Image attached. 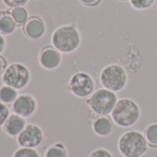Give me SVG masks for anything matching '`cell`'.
Listing matches in <instances>:
<instances>
[{"label":"cell","instance_id":"obj_23","mask_svg":"<svg viewBox=\"0 0 157 157\" xmlns=\"http://www.w3.org/2000/svg\"><path fill=\"white\" fill-rule=\"evenodd\" d=\"M101 0H80V2L85 6H96L100 3Z\"/></svg>","mask_w":157,"mask_h":157},{"label":"cell","instance_id":"obj_7","mask_svg":"<svg viewBox=\"0 0 157 157\" xmlns=\"http://www.w3.org/2000/svg\"><path fill=\"white\" fill-rule=\"evenodd\" d=\"M68 88L74 96L84 98L90 97L93 93L94 82L90 75L79 72L70 77Z\"/></svg>","mask_w":157,"mask_h":157},{"label":"cell","instance_id":"obj_10","mask_svg":"<svg viewBox=\"0 0 157 157\" xmlns=\"http://www.w3.org/2000/svg\"><path fill=\"white\" fill-rule=\"evenodd\" d=\"M37 104L30 95H19L12 103V110L15 114L23 118H29L35 112Z\"/></svg>","mask_w":157,"mask_h":157},{"label":"cell","instance_id":"obj_26","mask_svg":"<svg viewBox=\"0 0 157 157\" xmlns=\"http://www.w3.org/2000/svg\"><path fill=\"white\" fill-rule=\"evenodd\" d=\"M5 47H6V40L3 34L0 33V53L5 50Z\"/></svg>","mask_w":157,"mask_h":157},{"label":"cell","instance_id":"obj_21","mask_svg":"<svg viewBox=\"0 0 157 157\" xmlns=\"http://www.w3.org/2000/svg\"><path fill=\"white\" fill-rule=\"evenodd\" d=\"M9 109L6 104L0 102V126L4 125L7 118L9 117Z\"/></svg>","mask_w":157,"mask_h":157},{"label":"cell","instance_id":"obj_12","mask_svg":"<svg viewBox=\"0 0 157 157\" xmlns=\"http://www.w3.org/2000/svg\"><path fill=\"white\" fill-rule=\"evenodd\" d=\"M26 125V121L23 117L17 114H12L7 118L3 125V128L7 135L16 137L23 131Z\"/></svg>","mask_w":157,"mask_h":157},{"label":"cell","instance_id":"obj_16","mask_svg":"<svg viewBox=\"0 0 157 157\" xmlns=\"http://www.w3.org/2000/svg\"><path fill=\"white\" fill-rule=\"evenodd\" d=\"M10 15L12 16L14 21L16 22L17 26H23L24 23L29 18L28 11L23 6H14L11 7L9 10Z\"/></svg>","mask_w":157,"mask_h":157},{"label":"cell","instance_id":"obj_13","mask_svg":"<svg viewBox=\"0 0 157 157\" xmlns=\"http://www.w3.org/2000/svg\"><path fill=\"white\" fill-rule=\"evenodd\" d=\"M113 120L109 118L107 115L99 116L93 122V132L101 137H106L110 135L114 131V123Z\"/></svg>","mask_w":157,"mask_h":157},{"label":"cell","instance_id":"obj_22","mask_svg":"<svg viewBox=\"0 0 157 157\" xmlns=\"http://www.w3.org/2000/svg\"><path fill=\"white\" fill-rule=\"evenodd\" d=\"M89 157H115L110 152L105 149H97L93 151Z\"/></svg>","mask_w":157,"mask_h":157},{"label":"cell","instance_id":"obj_4","mask_svg":"<svg viewBox=\"0 0 157 157\" xmlns=\"http://www.w3.org/2000/svg\"><path fill=\"white\" fill-rule=\"evenodd\" d=\"M117 102L118 98L115 92L105 87L94 91L86 101L89 109L97 116L112 113Z\"/></svg>","mask_w":157,"mask_h":157},{"label":"cell","instance_id":"obj_1","mask_svg":"<svg viewBox=\"0 0 157 157\" xmlns=\"http://www.w3.org/2000/svg\"><path fill=\"white\" fill-rule=\"evenodd\" d=\"M51 41L53 46L63 53L75 52L81 41L79 30L72 25H64L57 28L52 34Z\"/></svg>","mask_w":157,"mask_h":157},{"label":"cell","instance_id":"obj_9","mask_svg":"<svg viewBox=\"0 0 157 157\" xmlns=\"http://www.w3.org/2000/svg\"><path fill=\"white\" fill-rule=\"evenodd\" d=\"M40 65L46 70H55L56 69L62 61V55L59 51H57L54 46H44L38 57Z\"/></svg>","mask_w":157,"mask_h":157},{"label":"cell","instance_id":"obj_3","mask_svg":"<svg viewBox=\"0 0 157 157\" xmlns=\"http://www.w3.org/2000/svg\"><path fill=\"white\" fill-rule=\"evenodd\" d=\"M148 148L144 134L138 131L125 132L118 141V150L125 157L143 156Z\"/></svg>","mask_w":157,"mask_h":157},{"label":"cell","instance_id":"obj_19","mask_svg":"<svg viewBox=\"0 0 157 157\" xmlns=\"http://www.w3.org/2000/svg\"><path fill=\"white\" fill-rule=\"evenodd\" d=\"M13 157H41L39 153L34 148H27V147H21L18 149Z\"/></svg>","mask_w":157,"mask_h":157},{"label":"cell","instance_id":"obj_24","mask_svg":"<svg viewBox=\"0 0 157 157\" xmlns=\"http://www.w3.org/2000/svg\"><path fill=\"white\" fill-rule=\"evenodd\" d=\"M6 67H7L6 60L0 55V75H2L5 72V70L6 69Z\"/></svg>","mask_w":157,"mask_h":157},{"label":"cell","instance_id":"obj_6","mask_svg":"<svg viewBox=\"0 0 157 157\" xmlns=\"http://www.w3.org/2000/svg\"><path fill=\"white\" fill-rule=\"evenodd\" d=\"M31 74L29 69L21 63H12L6 67L2 75L5 85L17 90L24 88L30 82Z\"/></svg>","mask_w":157,"mask_h":157},{"label":"cell","instance_id":"obj_20","mask_svg":"<svg viewBox=\"0 0 157 157\" xmlns=\"http://www.w3.org/2000/svg\"><path fill=\"white\" fill-rule=\"evenodd\" d=\"M155 0H130V3L132 7L138 10H144L151 7Z\"/></svg>","mask_w":157,"mask_h":157},{"label":"cell","instance_id":"obj_27","mask_svg":"<svg viewBox=\"0 0 157 157\" xmlns=\"http://www.w3.org/2000/svg\"><path fill=\"white\" fill-rule=\"evenodd\" d=\"M3 2H4V4L5 5H6L8 7H14V6H13V4H12V2H11V0H2Z\"/></svg>","mask_w":157,"mask_h":157},{"label":"cell","instance_id":"obj_18","mask_svg":"<svg viewBox=\"0 0 157 157\" xmlns=\"http://www.w3.org/2000/svg\"><path fill=\"white\" fill-rule=\"evenodd\" d=\"M44 157H68V154L62 144H56L46 150Z\"/></svg>","mask_w":157,"mask_h":157},{"label":"cell","instance_id":"obj_17","mask_svg":"<svg viewBox=\"0 0 157 157\" xmlns=\"http://www.w3.org/2000/svg\"><path fill=\"white\" fill-rule=\"evenodd\" d=\"M144 137L150 147L157 148V123L151 124L145 129Z\"/></svg>","mask_w":157,"mask_h":157},{"label":"cell","instance_id":"obj_28","mask_svg":"<svg viewBox=\"0 0 157 157\" xmlns=\"http://www.w3.org/2000/svg\"><path fill=\"white\" fill-rule=\"evenodd\" d=\"M120 1H127V0H120Z\"/></svg>","mask_w":157,"mask_h":157},{"label":"cell","instance_id":"obj_8","mask_svg":"<svg viewBox=\"0 0 157 157\" xmlns=\"http://www.w3.org/2000/svg\"><path fill=\"white\" fill-rule=\"evenodd\" d=\"M17 137V142L21 147L35 148L41 144L43 136L40 127L34 124H27Z\"/></svg>","mask_w":157,"mask_h":157},{"label":"cell","instance_id":"obj_14","mask_svg":"<svg viewBox=\"0 0 157 157\" xmlns=\"http://www.w3.org/2000/svg\"><path fill=\"white\" fill-rule=\"evenodd\" d=\"M17 27L12 16L8 11H0V33L3 35L11 34Z\"/></svg>","mask_w":157,"mask_h":157},{"label":"cell","instance_id":"obj_5","mask_svg":"<svg viewBox=\"0 0 157 157\" xmlns=\"http://www.w3.org/2000/svg\"><path fill=\"white\" fill-rule=\"evenodd\" d=\"M100 82L105 88L113 92H118L127 86L128 74L121 65L109 64L102 70Z\"/></svg>","mask_w":157,"mask_h":157},{"label":"cell","instance_id":"obj_15","mask_svg":"<svg viewBox=\"0 0 157 157\" xmlns=\"http://www.w3.org/2000/svg\"><path fill=\"white\" fill-rule=\"evenodd\" d=\"M18 97L19 96H18L17 89L6 85L0 86V102L1 103H4L6 105L12 104Z\"/></svg>","mask_w":157,"mask_h":157},{"label":"cell","instance_id":"obj_25","mask_svg":"<svg viewBox=\"0 0 157 157\" xmlns=\"http://www.w3.org/2000/svg\"><path fill=\"white\" fill-rule=\"evenodd\" d=\"M11 2L14 6H23L28 2V0H11Z\"/></svg>","mask_w":157,"mask_h":157},{"label":"cell","instance_id":"obj_11","mask_svg":"<svg viewBox=\"0 0 157 157\" xmlns=\"http://www.w3.org/2000/svg\"><path fill=\"white\" fill-rule=\"evenodd\" d=\"M23 32L31 40L41 39L45 33V24L42 18L37 16L30 17L23 25Z\"/></svg>","mask_w":157,"mask_h":157},{"label":"cell","instance_id":"obj_2","mask_svg":"<svg viewBox=\"0 0 157 157\" xmlns=\"http://www.w3.org/2000/svg\"><path fill=\"white\" fill-rule=\"evenodd\" d=\"M111 114L116 125L128 128L137 123L141 116V111L135 101L130 98H121L118 100Z\"/></svg>","mask_w":157,"mask_h":157}]
</instances>
